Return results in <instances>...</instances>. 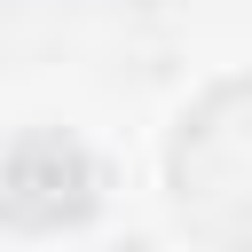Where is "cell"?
Listing matches in <instances>:
<instances>
[{"mask_svg":"<svg viewBox=\"0 0 252 252\" xmlns=\"http://www.w3.org/2000/svg\"><path fill=\"white\" fill-rule=\"evenodd\" d=\"M173 205L213 252H252V87H220L181 126Z\"/></svg>","mask_w":252,"mask_h":252,"instance_id":"cell-1","label":"cell"}]
</instances>
